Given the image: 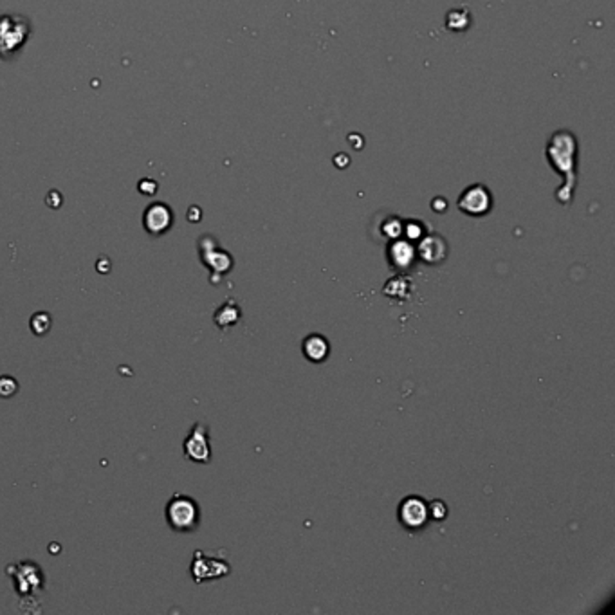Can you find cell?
Returning <instances> with one entry per match:
<instances>
[{"mask_svg":"<svg viewBox=\"0 0 615 615\" xmlns=\"http://www.w3.org/2000/svg\"><path fill=\"white\" fill-rule=\"evenodd\" d=\"M576 154L577 144L576 137L569 130H560L552 136L549 146H547V157L549 163L561 176L567 177V195H565V204L569 203L572 197L574 183H576Z\"/></svg>","mask_w":615,"mask_h":615,"instance_id":"6da1fadb","label":"cell"},{"mask_svg":"<svg viewBox=\"0 0 615 615\" xmlns=\"http://www.w3.org/2000/svg\"><path fill=\"white\" fill-rule=\"evenodd\" d=\"M164 516H166L168 527L176 533H193L200 525L199 503L191 496L181 495V493L168 500Z\"/></svg>","mask_w":615,"mask_h":615,"instance_id":"7a4b0ae2","label":"cell"},{"mask_svg":"<svg viewBox=\"0 0 615 615\" xmlns=\"http://www.w3.org/2000/svg\"><path fill=\"white\" fill-rule=\"evenodd\" d=\"M184 456L191 462L210 464L211 462V446H210V429L204 422H195L188 437L183 442Z\"/></svg>","mask_w":615,"mask_h":615,"instance_id":"3957f363","label":"cell"},{"mask_svg":"<svg viewBox=\"0 0 615 615\" xmlns=\"http://www.w3.org/2000/svg\"><path fill=\"white\" fill-rule=\"evenodd\" d=\"M397 520L406 530H421L429 522L428 502L421 496H406L397 509Z\"/></svg>","mask_w":615,"mask_h":615,"instance_id":"277c9868","label":"cell"},{"mask_svg":"<svg viewBox=\"0 0 615 615\" xmlns=\"http://www.w3.org/2000/svg\"><path fill=\"white\" fill-rule=\"evenodd\" d=\"M231 570L230 563L218 557L208 556L203 550H197L193 554V563H191V576L197 584L204 583V581L217 579V577L228 576Z\"/></svg>","mask_w":615,"mask_h":615,"instance_id":"5b68a950","label":"cell"},{"mask_svg":"<svg viewBox=\"0 0 615 615\" xmlns=\"http://www.w3.org/2000/svg\"><path fill=\"white\" fill-rule=\"evenodd\" d=\"M459 208L462 213L471 217H482L493 208V195L483 184H473L462 191L459 199Z\"/></svg>","mask_w":615,"mask_h":615,"instance_id":"8992f818","label":"cell"},{"mask_svg":"<svg viewBox=\"0 0 615 615\" xmlns=\"http://www.w3.org/2000/svg\"><path fill=\"white\" fill-rule=\"evenodd\" d=\"M200 260L204 265L210 267L211 273L220 274L230 273L231 267H233V258L228 251L218 250L217 242L213 238H200Z\"/></svg>","mask_w":615,"mask_h":615,"instance_id":"52a82bcc","label":"cell"},{"mask_svg":"<svg viewBox=\"0 0 615 615\" xmlns=\"http://www.w3.org/2000/svg\"><path fill=\"white\" fill-rule=\"evenodd\" d=\"M417 260L415 245L408 238H395L388 245V262L395 271H408Z\"/></svg>","mask_w":615,"mask_h":615,"instance_id":"ba28073f","label":"cell"},{"mask_svg":"<svg viewBox=\"0 0 615 615\" xmlns=\"http://www.w3.org/2000/svg\"><path fill=\"white\" fill-rule=\"evenodd\" d=\"M417 257L421 258L424 264L437 265L444 262L448 257V244L439 235H424L415 247Z\"/></svg>","mask_w":615,"mask_h":615,"instance_id":"9c48e42d","label":"cell"},{"mask_svg":"<svg viewBox=\"0 0 615 615\" xmlns=\"http://www.w3.org/2000/svg\"><path fill=\"white\" fill-rule=\"evenodd\" d=\"M171 223H173V213H171V210L166 204L156 203L144 211V230L149 231L150 235H154V237L166 233L171 228Z\"/></svg>","mask_w":615,"mask_h":615,"instance_id":"30bf717a","label":"cell"},{"mask_svg":"<svg viewBox=\"0 0 615 615\" xmlns=\"http://www.w3.org/2000/svg\"><path fill=\"white\" fill-rule=\"evenodd\" d=\"M301 351L304 355L312 363H321L328 358V341L327 338H323L321 334H311L304 339V345H301Z\"/></svg>","mask_w":615,"mask_h":615,"instance_id":"8fae6325","label":"cell"},{"mask_svg":"<svg viewBox=\"0 0 615 615\" xmlns=\"http://www.w3.org/2000/svg\"><path fill=\"white\" fill-rule=\"evenodd\" d=\"M242 318V311L238 307V304L235 300H228L226 304H223L217 309L213 316V321L220 331H226V328L233 327L235 323H238V319Z\"/></svg>","mask_w":615,"mask_h":615,"instance_id":"7c38bea8","label":"cell"},{"mask_svg":"<svg viewBox=\"0 0 615 615\" xmlns=\"http://www.w3.org/2000/svg\"><path fill=\"white\" fill-rule=\"evenodd\" d=\"M383 292L392 300H408L410 292H412V280L405 274H397V277L390 278L386 282Z\"/></svg>","mask_w":615,"mask_h":615,"instance_id":"4fadbf2b","label":"cell"},{"mask_svg":"<svg viewBox=\"0 0 615 615\" xmlns=\"http://www.w3.org/2000/svg\"><path fill=\"white\" fill-rule=\"evenodd\" d=\"M29 327H31V332L35 336L49 334V331H51L53 327L51 314L46 311L35 312V314L31 316V319H29Z\"/></svg>","mask_w":615,"mask_h":615,"instance_id":"5bb4252c","label":"cell"},{"mask_svg":"<svg viewBox=\"0 0 615 615\" xmlns=\"http://www.w3.org/2000/svg\"><path fill=\"white\" fill-rule=\"evenodd\" d=\"M16 392H18V381L13 379L11 375H2L0 378V397L11 399Z\"/></svg>","mask_w":615,"mask_h":615,"instance_id":"9a60e30c","label":"cell"},{"mask_svg":"<svg viewBox=\"0 0 615 615\" xmlns=\"http://www.w3.org/2000/svg\"><path fill=\"white\" fill-rule=\"evenodd\" d=\"M428 513L429 520H435V522H442L448 516V506H446L442 500H433L428 503Z\"/></svg>","mask_w":615,"mask_h":615,"instance_id":"2e32d148","label":"cell"},{"mask_svg":"<svg viewBox=\"0 0 615 615\" xmlns=\"http://www.w3.org/2000/svg\"><path fill=\"white\" fill-rule=\"evenodd\" d=\"M383 231L386 233V237L392 238V240H395V238H399L402 235V223L399 220V218L390 217L388 220L385 223V228H383Z\"/></svg>","mask_w":615,"mask_h":615,"instance_id":"e0dca14e","label":"cell"},{"mask_svg":"<svg viewBox=\"0 0 615 615\" xmlns=\"http://www.w3.org/2000/svg\"><path fill=\"white\" fill-rule=\"evenodd\" d=\"M402 233L408 240H421L424 235H422V224H419L417 220H408V223L402 226Z\"/></svg>","mask_w":615,"mask_h":615,"instance_id":"ac0fdd59","label":"cell"}]
</instances>
